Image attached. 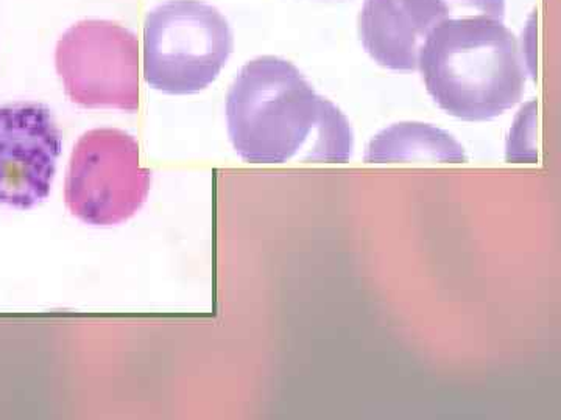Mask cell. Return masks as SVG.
I'll list each match as a JSON object with an SVG mask.
<instances>
[{"label": "cell", "instance_id": "cell-4", "mask_svg": "<svg viewBox=\"0 0 561 420\" xmlns=\"http://www.w3.org/2000/svg\"><path fill=\"white\" fill-rule=\"evenodd\" d=\"M151 172L140 167L139 145L114 128L84 132L70 156L66 206L91 226H114L131 219L147 197Z\"/></svg>", "mask_w": 561, "mask_h": 420}, {"label": "cell", "instance_id": "cell-5", "mask_svg": "<svg viewBox=\"0 0 561 420\" xmlns=\"http://www.w3.org/2000/svg\"><path fill=\"white\" fill-rule=\"evenodd\" d=\"M57 72L70 102L83 108H139V44L111 21H81L58 40Z\"/></svg>", "mask_w": 561, "mask_h": 420}, {"label": "cell", "instance_id": "cell-8", "mask_svg": "<svg viewBox=\"0 0 561 420\" xmlns=\"http://www.w3.org/2000/svg\"><path fill=\"white\" fill-rule=\"evenodd\" d=\"M405 27L423 44L437 25L467 16H489L504 21L505 0H393Z\"/></svg>", "mask_w": 561, "mask_h": 420}, {"label": "cell", "instance_id": "cell-6", "mask_svg": "<svg viewBox=\"0 0 561 420\" xmlns=\"http://www.w3.org/2000/svg\"><path fill=\"white\" fill-rule=\"evenodd\" d=\"M61 151V131L49 106H0V205L25 210L47 200Z\"/></svg>", "mask_w": 561, "mask_h": 420}, {"label": "cell", "instance_id": "cell-1", "mask_svg": "<svg viewBox=\"0 0 561 420\" xmlns=\"http://www.w3.org/2000/svg\"><path fill=\"white\" fill-rule=\"evenodd\" d=\"M228 136L250 164H283L312 142L309 162H346L348 119L321 97L297 66L278 57L247 62L227 95Z\"/></svg>", "mask_w": 561, "mask_h": 420}, {"label": "cell", "instance_id": "cell-7", "mask_svg": "<svg viewBox=\"0 0 561 420\" xmlns=\"http://www.w3.org/2000/svg\"><path fill=\"white\" fill-rule=\"evenodd\" d=\"M467 162L463 147L448 131L420 121L391 125L368 143L365 162Z\"/></svg>", "mask_w": 561, "mask_h": 420}, {"label": "cell", "instance_id": "cell-2", "mask_svg": "<svg viewBox=\"0 0 561 420\" xmlns=\"http://www.w3.org/2000/svg\"><path fill=\"white\" fill-rule=\"evenodd\" d=\"M526 66L518 39L504 21L467 16L442 22L426 36L416 69L445 113L486 121L522 101Z\"/></svg>", "mask_w": 561, "mask_h": 420}, {"label": "cell", "instance_id": "cell-3", "mask_svg": "<svg viewBox=\"0 0 561 420\" xmlns=\"http://www.w3.org/2000/svg\"><path fill=\"white\" fill-rule=\"evenodd\" d=\"M230 22L202 0H169L144 22V79L171 95L197 94L230 60Z\"/></svg>", "mask_w": 561, "mask_h": 420}]
</instances>
